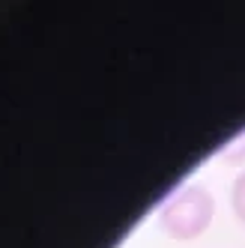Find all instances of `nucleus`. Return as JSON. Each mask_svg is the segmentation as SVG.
Returning a JSON list of instances; mask_svg holds the SVG:
<instances>
[{
	"instance_id": "nucleus-1",
	"label": "nucleus",
	"mask_w": 245,
	"mask_h": 248,
	"mask_svg": "<svg viewBox=\"0 0 245 248\" xmlns=\"http://www.w3.org/2000/svg\"><path fill=\"white\" fill-rule=\"evenodd\" d=\"M213 212H215V198L209 194V188L185 186L165 201V206L159 209V224L173 239H195L209 227Z\"/></svg>"
},
{
	"instance_id": "nucleus-2",
	"label": "nucleus",
	"mask_w": 245,
	"mask_h": 248,
	"mask_svg": "<svg viewBox=\"0 0 245 248\" xmlns=\"http://www.w3.org/2000/svg\"><path fill=\"white\" fill-rule=\"evenodd\" d=\"M230 206L236 212V218L245 224V170L233 180V188H230Z\"/></svg>"
},
{
	"instance_id": "nucleus-3",
	"label": "nucleus",
	"mask_w": 245,
	"mask_h": 248,
	"mask_svg": "<svg viewBox=\"0 0 245 248\" xmlns=\"http://www.w3.org/2000/svg\"><path fill=\"white\" fill-rule=\"evenodd\" d=\"M221 158H227V162H242V158H245V135L236 138L233 144H227L224 153H221Z\"/></svg>"
}]
</instances>
